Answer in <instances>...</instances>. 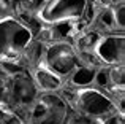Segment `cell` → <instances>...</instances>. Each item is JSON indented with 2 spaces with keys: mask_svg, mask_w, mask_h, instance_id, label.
Returning a JSON list of instances; mask_svg holds the SVG:
<instances>
[{
  "mask_svg": "<svg viewBox=\"0 0 125 124\" xmlns=\"http://www.w3.org/2000/svg\"><path fill=\"white\" fill-rule=\"evenodd\" d=\"M59 94L67 102L71 112H76L84 116L103 119L117 112L109 94L95 86L76 89V87H71L68 84H63L62 89L59 91Z\"/></svg>",
  "mask_w": 125,
  "mask_h": 124,
  "instance_id": "1",
  "label": "cell"
},
{
  "mask_svg": "<svg viewBox=\"0 0 125 124\" xmlns=\"http://www.w3.org/2000/svg\"><path fill=\"white\" fill-rule=\"evenodd\" d=\"M71 110L59 92H40L27 113L30 124H65Z\"/></svg>",
  "mask_w": 125,
  "mask_h": 124,
  "instance_id": "2",
  "label": "cell"
},
{
  "mask_svg": "<svg viewBox=\"0 0 125 124\" xmlns=\"http://www.w3.org/2000/svg\"><path fill=\"white\" fill-rule=\"evenodd\" d=\"M33 38L32 32L16 16L0 21V61H19Z\"/></svg>",
  "mask_w": 125,
  "mask_h": 124,
  "instance_id": "3",
  "label": "cell"
},
{
  "mask_svg": "<svg viewBox=\"0 0 125 124\" xmlns=\"http://www.w3.org/2000/svg\"><path fill=\"white\" fill-rule=\"evenodd\" d=\"M38 94H40V91L35 86L29 72L8 78V99H6V105L14 113H18L25 123H27V113L30 110V107L35 103Z\"/></svg>",
  "mask_w": 125,
  "mask_h": 124,
  "instance_id": "4",
  "label": "cell"
},
{
  "mask_svg": "<svg viewBox=\"0 0 125 124\" xmlns=\"http://www.w3.org/2000/svg\"><path fill=\"white\" fill-rule=\"evenodd\" d=\"M89 3L85 0H46L38 18L43 24H54L62 21H78L85 18Z\"/></svg>",
  "mask_w": 125,
  "mask_h": 124,
  "instance_id": "5",
  "label": "cell"
},
{
  "mask_svg": "<svg viewBox=\"0 0 125 124\" xmlns=\"http://www.w3.org/2000/svg\"><path fill=\"white\" fill-rule=\"evenodd\" d=\"M43 64L65 80L79 64V59L71 41H54L46 45Z\"/></svg>",
  "mask_w": 125,
  "mask_h": 124,
  "instance_id": "6",
  "label": "cell"
},
{
  "mask_svg": "<svg viewBox=\"0 0 125 124\" xmlns=\"http://www.w3.org/2000/svg\"><path fill=\"white\" fill-rule=\"evenodd\" d=\"M95 53L104 65L125 64V34H108L101 35L95 46Z\"/></svg>",
  "mask_w": 125,
  "mask_h": 124,
  "instance_id": "7",
  "label": "cell"
},
{
  "mask_svg": "<svg viewBox=\"0 0 125 124\" xmlns=\"http://www.w3.org/2000/svg\"><path fill=\"white\" fill-rule=\"evenodd\" d=\"M29 73H30L32 80H33L35 86L38 87L40 92H59L62 89V86L65 84L63 78L59 76L55 72H52L44 64L33 67Z\"/></svg>",
  "mask_w": 125,
  "mask_h": 124,
  "instance_id": "8",
  "label": "cell"
},
{
  "mask_svg": "<svg viewBox=\"0 0 125 124\" xmlns=\"http://www.w3.org/2000/svg\"><path fill=\"white\" fill-rule=\"evenodd\" d=\"M44 51H46V45L41 43V41L32 38L30 43L25 46V50L22 51L21 57H19V62L27 68L29 72L33 67L43 64V59H44Z\"/></svg>",
  "mask_w": 125,
  "mask_h": 124,
  "instance_id": "9",
  "label": "cell"
},
{
  "mask_svg": "<svg viewBox=\"0 0 125 124\" xmlns=\"http://www.w3.org/2000/svg\"><path fill=\"white\" fill-rule=\"evenodd\" d=\"M95 70H97V68H94V67L78 64L76 67L73 68V72L65 78V84H68V86H71V87H76V89L94 86Z\"/></svg>",
  "mask_w": 125,
  "mask_h": 124,
  "instance_id": "10",
  "label": "cell"
},
{
  "mask_svg": "<svg viewBox=\"0 0 125 124\" xmlns=\"http://www.w3.org/2000/svg\"><path fill=\"white\" fill-rule=\"evenodd\" d=\"M100 38L101 35L97 30H94L90 27V24H89L87 27H84L83 30H79L74 35L71 43H73L76 51H95V46H97Z\"/></svg>",
  "mask_w": 125,
  "mask_h": 124,
  "instance_id": "11",
  "label": "cell"
},
{
  "mask_svg": "<svg viewBox=\"0 0 125 124\" xmlns=\"http://www.w3.org/2000/svg\"><path fill=\"white\" fill-rule=\"evenodd\" d=\"M117 91H125V64L119 65H111L109 68V91L117 92Z\"/></svg>",
  "mask_w": 125,
  "mask_h": 124,
  "instance_id": "12",
  "label": "cell"
},
{
  "mask_svg": "<svg viewBox=\"0 0 125 124\" xmlns=\"http://www.w3.org/2000/svg\"><path fill=\"white\" fill-rule=\"evenodd\" d=\"M109 68L111 65H100L95 70V76H94V86L104 91V92L109 91Z\"/></svg>",
  "mask_w": 125,
  "mask_h": 124,
  "instance_id": "13",
  "label": "cell"
},
{
  "mask_svg": "<svg viewBox=\"0 0 125 124\" xmlns=\"http://www.w3.org/2000/svg\"><path fill=\"white\" fill-rule=\"evenodd\" d=\"M25 121L6 103H0V124H24Z\"/></svg>",
  "mask_w": 125,
  "mask_h": 124,
  "instance_id": "14",
  "label": "cell"
},
{
  "mask_svg": "<svg viewBox=\"0 0 125 124\" xmlns=\"http://www.w3.org/2000/svg\"><path fill=\"white\" fill-rule=\"evenodd\" d=\"M0 70L6 75V76H14L19 73H25L29 72L19 61H0Z\"/></svg>",
  "mask_w": 125,
  "mask_h": 124,
  "instance_id": "15",
  "label": "cell"
},
{
  "mask_svg": "<svg viewBox=\"0 0 125 124\" xmlns=\"http://www.w3.org/2000/svg\"><path fill=\"white\" fill-rule=\"evenodd\" d=\"M76 53H78L79 64H83V65H89V67H94V68H98L100 65H104L100 61V57L97 56L95 51H76Z\"/></svg>",
  "mask_w": 125,
  "mask_h": 124,
  "instance_id": "16",
  "label": "cell"
},
{
  "mask_svg": "<svg viewBox=\"0 0 125 124\" xmlns=\"http://www.w3.org/2000/svg\"><path fill=\"white\" fill-rule=\"evenodd\" d=\"M113 14H114V21H116L117 29L120 32H125V2L113 6Z\"/></svg>",
  "mask_w": 125,
  "mask_h": 124,
  "instance_id": "17",
  "label": "cell"
},
{
  "mask_svg": "<svg viewBox=\"0 0 125 124\" xmlns=\"http://www.w3.org/2000/svg\"><path fill=\"white\" fill-rule=\"evenodd\" d=\"M65 124H101V123L97 118H90V116H84L76 112H71Z\"/></svg>",
  "mask_w": 125,
  "mask_h": 124,
  "instance_id": "18",
  "label": "cell"
},
{
  "mask_svg": "<svg viewBox=\"0 0 125 124\" xmlns=\"http://www.w3.org/2000/svg\"><path fill=\"white\" fill-rule=\"evenodd\" d=\"M16 0H0V21L14 16Z\"/></svg>",
  "mask_w": 125,
  "mask_h": 124,
  "instance_id": "19",
  "label": "cell"
},
{
  "mask_svg": "<svg viewBox=\"0 0 125 124\" xmlns=\"http://www.w3.org/2000/svg\"><path fill=\"white\" fill-rule=\"evenodd\" d=\"M111 100H113L114 107L119 113L125 115V91H117V92H111Z\"/></svg>",
  "mask_w": 125,
  "mask_h": 124,
  "instance_id": "20",
  "label": "cell"
},
{
  "mask_svg": "<svg viewBox=\"0 0 125 124\" xmlns=\"http://www.w3.org/2000/svg\"><path fill=\"white\" fill-rule=\"evenodd\" d=\"M8 99V76L0 70V103H6Z\"/></svg>",
  "mask_w": 125,
  "mask_h": 124,
  "instance_id": "21",
  "label": "cell"
},
{
  "mask_svg": "<svg viewBox=\"0 0 125 124\" xmlns=\"http://www.w3.org/2000/svg\"><path fill=\"white\" fill-rule=\"evenodd\" d=\"M100 123L101 124H125V115L116 112V113H113V115L106 116V118L100 119Z\"/></svg>",
  "mask_w": 125,
  "mask_h": 124,
  "instance_id": "22",
  "label": "cell"
},
{
  "mask_svg": "<svg viewBox=\"0 0 125 124\" xmlns=\"http://www.w3.org/2000/svg\"><path fill=\"white\" fill-rule=\"evenodd\" d=\"M24 124H30V123H24Z\"/></svg>",
  "mask_w": 125,
  "mask_h": 124,
  "instance_id": "23",
  "label": "cell"
}]
</instances>
